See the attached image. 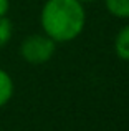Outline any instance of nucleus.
I'll use <instances>...</instances> for the list:
<instances>
[{
  "instance_id": "2",
  "label": "nucleus",
  "mask_w": 129,
  "mask_h": 131,
  "mask_svg": "<svg viewBox=\"0 0 129 131\" xmlns=\"http://www.w3.org/2000/svg\"><path fill=\"white\" fill-rule=\"evenodd\" d=\"M55 40L48 35H28L20 45V55L32 65L46 63L55 53Z\"/></svg>"
},
{
  "instance_id": "6",
  "label": "nucleus",
  "mask_w": 129,
  "mask_h": 131,
  "mask_svg": "<svg viewBox=\"0 0 129 131\" xmlns=\"http://www.w3.org/2000/svg\"><path fill=\"white\" fill-rule=\"evenodd\" d=\"M12 33H13V27H12L10 18H7L5 15L0 17V48L5 47V45L10 42Z\"/></svg>"
},
{
  "instance_id": "3",
  "label": "nucleus",
  "mask_w": 129,
  "mask_h": 131,
  "mask_svg": "<svg viewBox=\"0 0 129 131\" xmlns=\"http://www.w3.org/2000/svg\"><path fill=\"white\" fill-rule=\"evenodd\" d=\"M114 50L121 60L129 61V25L123 27L114 40Z\"/></svg>"
},
{
  "instance_id": "7",
  "label": "nucleus",
  "mask_w": 129,
  "mask_h": 131,
  "mask_svg": "<svg viewBox=\"0 0 129 131\" xmlns=\"http://www.w3.org/2000/svg\"><path fill=\"white\" fill-rule=\"evenodd\" d=\"M8 7H10V0H0V17L7 15Z\"/></svg>"
},
{
  "instance_id": "4",
  "label": "nucleus",
  "mask_w": 129,
  "mask_h": 131,
  "mask_svg": "<svg viewBox=\"0 0 129 131\" xmlns=\"http://www.w3.org/2000/svg\"><path fill=\"white\" fill-rule=\"evenodd\" d=\"M13 96V80L5 70L0 68V108L5 106Z\"/></svg>"
},
{
  "instance_id": "1",
  "label": "nucleus",
  "mask_w": 129,
  "mask_h": 131,
  "mask_svg": "<svg viewBox=\"0 0 129 131\" xmlns=\"http://www.w3.org/2000/svg\"><path fill=\"white\" fill-rule=\"evenodd\" d=\"M43 32L55 42L74 40L84 28L86 13L80 0H46L40 15Z\"/></svg>"
},
{
  "instance_id": "8",
  "label": "nucleus",
  "mask_w": 129,
  "mask_h": 131,
  "mask_svg": "<svg viewBox=\"0 0 129 131\" xmlns=\"http://www.w3.org/2000/svg\"><path fill=\"white\" fill-rule=\"evenodd\" d=\"M80 2H93V0H80Z\"/></svg>"
},
{
  "instance_id": "5",
  "label": "nucleus",
  "mask_w": 129,
  "mask_h": 131,
  "mask_svg": "<svg viewBox=\"0 0 129 131\" xmlns=\"http://www.w3.org/2000/svg\"><path fill=\"white\" fill-rule=\"evenodd\" d=\"M106 8L118 18H129V0H104Z\"/></svg>"
}]
</instances>
